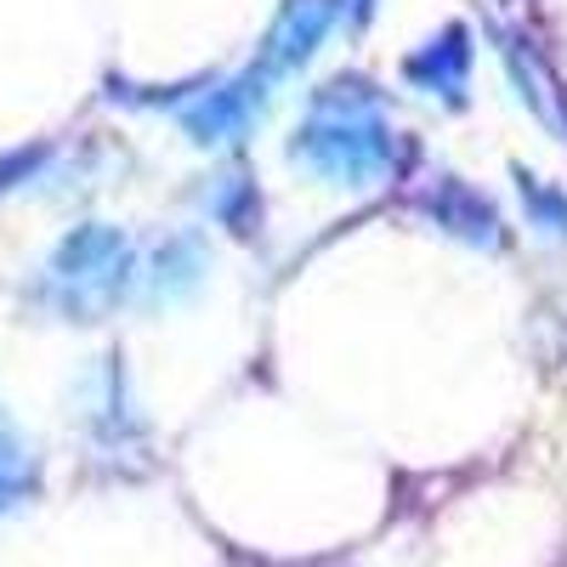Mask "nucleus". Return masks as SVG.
<instances>
[{
  "mask_svg": "<svg viewBox=\"0 0 567 567\" xmlns=\"http://www.w3.org/2000/svg\"><path fill=\"white\" fill-rule=\"evenodd\" d=\"M290 159H307L323 176L363 187L369 176L398 165V125L363 80H329L290 142Z\"/></svg>",
  "mask_w": 567,
  "mask_h": 567,
  "instance_id": "obj_1",
  "label": "nucleus"
},
{
  "mask_svg": "<svg viewBox=\"0 0 567 567\" xmlns=\"http://www.w3.org/2000/svg\"><path fill=\"white\" fill-rule=\"evenodd\" d=\"M323 29H329V0H284V12L267 34V52H261V74L307 63Z\"/></svg>",
  "mask_w": 567,
  "mask_h": 567,
  "instance_id": "obj_2",
  "label": "nucleus"
},
{
  "mask_svg": "<svg viewBox=\"0 0 567 567\" xmlns=\"http://www.w3.org/2000/svg\"><path fill=\"white\" fill-rule=\"evenodd\" d=\"M465 63H471V52H465V29H449V34H443V45L432 40L420 58H409V80H414V85H425V91H443V97H454V103H460Z\"/></svg>",
  "mask_w": 567,
  "mask_h": 567,
  "instance_id": "obj_3",
  "label": "nucleus"
}]
</instances>
